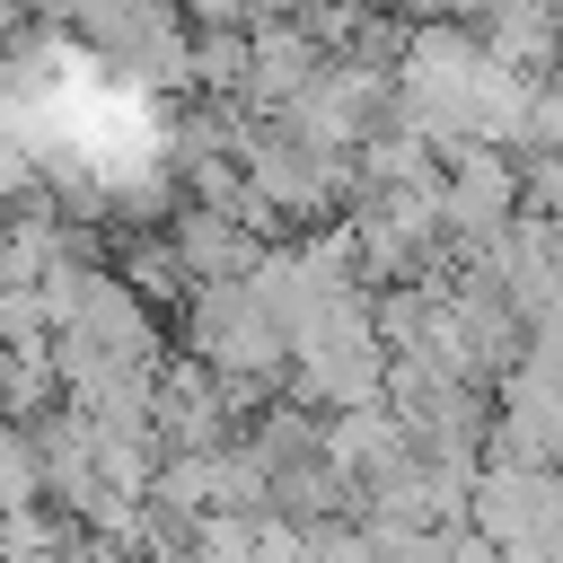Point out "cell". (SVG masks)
<instances>
[{
	"mask_svg": "<svg viewBox=\"0 0 563 563\" xmlns=\"http://www.w3.org/2000/svg\"><path fill=\"white\" fill-rule=\"evenodd\" d=\"M176 238H185V264H202V273H238V264L255 255V246H246L229 220H211V211H185V229H176Z\"/></svg>",
	"mask_w": 563,
	"mask_h": 563,
	"instance_id": "cell-2",
	"label": "cell"
},
{
	"mask_svg": "<svg viewBox=\"0 0 563 563\" xmlns=\"http://www.w3.org/2000/svg\"><path fill=\"white\" fill-rule=\"evenodd\" d=\"M26 493H35V457H26L18 440H0V510H9V501H26Z\"/></svg>",
	"mask_w": 563,
	"mask_h": 563,
	"instance_id": "cell-3",
	"label": "cell"
},
{
	"mask_svg": "<svg viewBox=\"0 0 563 563\" xmlns=\"http://www.w3.org/2000/svg\"><path fill=\"white\" fill-rule=\"evenodd\" d=\"M202 352L229 361V369H264V361L282 352V325L264 317L255 290H211V299H202Z\"/></svg>",
	"mask_w": 563,
	"mask_h": 563,
	"instance_id": "cell-1",
	"label": "cell"
}]
</instances>
